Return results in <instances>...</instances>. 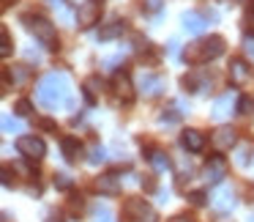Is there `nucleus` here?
Masks as SVG:
<instances>
[{"label": "nucleus", "mask_w": 254, "mask_h": 222, "mask_svg": "<svg viewBox=\"0 0 254 222\" xmlns=\"http://www.w3.org/2000/svg\"><path fill=\"white\" fill-rule=\"evenodd\" d=\"M74 91L71 80L66 72H50L47 77H41L39 88H36V99L47 110H58V107H74Z\"/></svg>", "instance_id": "obj_1"}, {"label": "nucleus", "mask_w": 254, "mask_h": 222, "mask_svg": "<svg viewBox=\"0 0 254 222\" xmlns=\"http://www.w3.org/2000/svg\"><path fill=\"white\" fill-rule=\"evenodd\" d=\"M221 52H224V39H221V36H210V39H202V41H197V44H189L183 58H186L189 63H194V66H202V63L219 58Z\"/></svg>", "instance_id": "obj_2"}, {"label": "nucleus", "mask_w": 254, "mask_h": 222, "mask_svg": "<svg viewBox=\"0 0 254 222\" xmlns=\"http://www.w3.org/2000/svg\"><path fill=\"white\" fill-rule=\"evenodd\" d=\"M25 25H28V30L47 47V50H58V47H61L58 44V30H55V25H52L50 19L28 14V17H25Z\"/></svg>", "instance_id": "obj_3"}, {"label": "nucleus", "mask_w": 254, "mask_h": 222, "mask_svg": "<svg viewBox=\"0 0 254 222\" xmlns=\"http://www.w3.org/2000/svg\"><path fill=\"white\" fill-rule=\"evenodd\" d=\"M123 220L126 222H156V209L148 200L131 198L123 203Z\"/></svg>", "instance_id": "obj_4"}, {"label": "nucleus", "mask_w": 254, "mask_h": 222, "mask_svg": "<svg viewBox=\"0 0 254 222\" xmlns=\"http://www.w3.org/2000/svg\"><path fill=\"white\" fill-rule=\"evenodd\" d=\"M17 151L25 156V159L39 162L41 156L47 154V143L41 137H36V134H22V137H17Z\"/></svg>", "instance_id": "obj_5"}, {"label": "nucleus", "mask_w": 254, "mask_h": 222, "mask_svg": "<svg viewBox=\"0 0 254 222\" xmlns=\"http://www.w3.org/2000/svg\"><path fill=\"white\" fill-rule=\"evenodd\" d=\"M101 19V3L99 0H85L77 11V22L79 28H93L96 22Z\"/></svg>", "instance_id": "obj_6"}, {"label": "nucleus", "mask_w": 254, "mask_h": 222, "mask_svg": "<svg viewBox=\"0 0 254 222\" xmlns=\"http://www.w3.org/2000/svg\"><path fill=\"white\" fill-rule=\"evenodd\" d=\"M112 94H115L118 102H123V105H128V102L134 99V85H131V80H128V74L115 72V77H112Z\"/></svg>", "instance_id": "obj_7"}, {"label": "nucleus", "mask_w": 254, "mask_h": 222, "mask_svg": "<svg viewBox=\"0 0 254 222\" xmlns=\"http://www.w3.org/2000/svg\"><path fill=\"white\" fill-rule=\"evenodd\" d=\"M210 140H213V148L216 151H232V148H235V143H238V134H235V129H232V126H219Z\"/></svg>", "instance_id": "obj_8"}, {"label": "nucleus", "mask_w": 254, "mask_h": 222, "mask_svg": "<svg viewBox=\"0 0 254 222\" xmlns=\"http://www.w3.org/2000/svg\"><path fill=\"white\" fill-rule=\"evenodd\" d=\"M230 80H232V85H238V88L252 80V69H249V63L243 61V58H232L230 61Z\"/></svg>", "instance_id": "obj_9"}, {"label": "nucleus", "mask_w": 254, "mask_h": 222, "mask_svg": "<svg viewBox=\"0 0 254 222\" xmlns=\"http://www.w3.org/2000/svg\"><path fill=\"white\" fill-rule=\"evenodd\" d=\"M181 143L186 151H191V154H199V151H205V134L199 132V129H186V132L181 134Z\"/></svg>", "instance_id": "obj_10"}, {"label": "nucleus", "mask_w": 254, "mask_h": 222, "mask_svg": "<svg viewBox=\"0 0 254 222\" xmlns=\"http://www.w3.org/2000/svg\"><path fill=\"white\" fill-rule=\"evenodd\" d=\"M224 176H227V165L219 159V156H213V159L205 165V181H208V184H219Z\"/></svg>", "instance_id": "obj_11"}, {"label": "nucleus", "mask_w": 254, "mask_h": 222, "mask_svg": "<svg viewBox=\"0 0 254 222\" xmlns=\"http://www.w3.org/2000/svg\"><path fill=\"white\" fill-rule=\"evenodd\" d=\"M61 148H63V156L68 162H77L82 156V143L77 137H61Z\"/></svg>", "instance_id": "obj_12"}, {"label": "nucleus", "mask_w": 254, "mask_h": 222, "mask_svg": "<svg viewBox=\"0 0 254 222\" xmlns=\"http://www.w3.org/2000/svg\"><path fill=\"white\" fill-rule=\"evenodd\" d=\"M96 189L104 192V195H118V192H121V181H118L115 173H107V176L96 178Z\"/></svg>", "instance_id": "obj_13"}, {"label": "nucleus", "mask_w": 254, "mask_h": 222, "mask_svg": "<svg viewBox=\"0 0 254 222\" xmlns=\"http://www.w3.org/2000/svg\"><path fill=\"white\" fill-rule=\"evenodd\" d=\"M139 88H142V94H148V96H156V94H161V88H164V83H161V77H156V74L145 72V74H142V80H139Z\"/></svg>", "instance_id": "obj_14"}, {"label": "nucleus", "mask_w": 254, "mask_h": 222, "mask_svg": "<svg viewBox=\"0 0 254 222\" xmlns=\"http://www.w3.org/2000/svg\"><path fill=\"white\" fill-rule=\"evenodd\" d=\"M123 33H126V22H123V19H115V22H110L107 28H101L99 39L101 41H112V39H118V36H123Z\"/></svg>", "instance_id": "obj_15"}, {"label": "nucleus", "mask_w": 254, "mask_h": 222, "mask_svg": "<svg viewBox=\"0 0 254 222\" xmlns=\"http://www.w3.org/2000/svg\"><path fill=\"white\" fill-rule=\"evenodd\" d=\"M6 80H11L14 85H25L30 80V69L28 66H8L6 69Z\"/></svg>", "instance_id": "obj_16"}, {"label": "nucleus", "mask_w": 254, "mask_h": 222, "mask_svg": "<svg viewBox=\"0 0 254 222\" xmlns=\"http://www.w3.org/2000/svg\"><path fill=\"white\" fill-rule=\"evenodd\" d=\"M183 28L189 30V33H194V36H199L205 30V19L199 17V14H183Z\"/></svg>", "instance_id": "obj_17"}, {"label": "nucleus", "mask_w": 254, "mask_h": 222, "mask_svg": "<svg viewBox=\"0 0 254 222\" xmlns=\"http://www.w3.org/2000/svg\"><path fill=\"white\" fill-rule=\"evenodd\" d=\"M82 91H85V99H88L90 105H96V102H99V91H101V80L99 77H88L85 85H82Z\"/></svg>", "instance_id": "obj_18"}, {"label": "nucleus", "mask_w": 254, "mask_h": 222, "mask_svg": "<svg viewBox=\"0 0 254 222\" xmlns=\"http://www.w3.org/2000/svg\"><path fill=\"white\" fill-rule=\"evenodd\" d=\"M213 206L219 211H230L235 206V198H232V189H219V195L213 198Z\"/></svg>", "instance_id": "obj_19"}, {"label": "nucleus", "mask_w": 254, "mask_h": 222, "mask_svg": "<svg viewBox=\"0 0 254 222\" xmlns=\"http://www.w3.org/2000/svg\"><path fill=\"white\" fill-rule=\"evenodd\" d=\"M230 107H232V94H224L219 102H216V107H213V118H224V115H230Z\"/></svg>", "instance_id": "obj_20"}, {"label": "nucleus", "mask_w": 254, "mask_h": 222, "mask_svg": "<svg viewBox=\"0 0 254 222\" xmlns=\"http://www.w3.org/2000/svg\"><path fill=\"white\" fill-rule=\"evenodd\" d=\"M148 159H150V165H153L156 170H161V173H164V170H170V159H167V154H164V151H150V156H148Z\"/></svg>", "instance_id": "obj_21"}, {"label": "nucleus", "mask_w": 254, "mask_h": 222, "mask_svg": "<svg viewBox=\"0 0 254 222\" xmlns=\"http://www.w3.org/2000/svg\"><path fill=\"white\" fill-rule=\"evenodd\" d=\"M235 110L241 112V115H254V99L252 96H241L235 105Z\"/></svg>", "instance_id": "obj_22"}, {"label": "nucleus", "mask_w": 254, "mask_h": 222, "mask_svg": "<svg viewBox=\"0 0 254 222\" xmlns=\"http://www.w3.org/2000/svg\"><path fill=\"white\" fill-rule=\"evenodd\" d=\"M93 220L96 222H112V211H110V206H104V203H99L93 209Z\"/></svg>", "instance_id": "obj_23"}, {"label": "nucleus", "mask_w": 254, "mask_h": 222, "mask_svg": "<svg viewBox=\"0 0 254 222\" xmlns=\"http://www.w3.org/2000/svg\"><path fill=\"white\" fill-rule=\"evenodd\" d=\"M3 132L6 134L22 132V121H19V118H11V115H3Z\"/></svg>", "instance_id": "obj_24"}, {"label": "nucleus", "mask_w": 254, "mask_h": 222, "mask_svg": "<svg viewBox=\"0 0 254 222\" xmlns=\"http://www.w3.org/2000/svg\"><path fill=\"white\" fill-rule=\"evenodd\" d=\"M14 112H17V115H19V118H28V115H30V112H33V105H30V102H28V99H19V102H17V105H14Z\"/></svg>", "instance_id": "obj_25"}, {"label": "nucleus", "mask_w": 254, "mask_h": 222, "mask_svg": "<svg viewBox=\"0 0 254 222\" xmlns=\"http://www.w3.org/2000/svg\"><path fill=\"white\" fill-rule=\"evenodd\" d=\"M104 159H107V151L101 145H93V151H90V165H101Z\"/></svg>", "instance_id": "obj_26"}, {"label": "nucleus", "mask_w": 254, "mask_h": 222, "mask_svg": "<svg viewBox=\"0 0 254 222\" xmlns=\"http://www.w3.org/2000/svg\"><path fill=\"white\" fill-rule=\"evenodd\" d=\"M183 88H186V91H202L199 77H197V74H189V77H183Z\"/></svg>", "instance_id": "obj_27"}, {"label": "nucleus", "mask_w": 254, "mask_h": 222, "mask_svg": "<svg viewBox=\"0 0 254 222\" xmlns=\"http://www.w3.org/2000/svg\"><path fill=\"white\" fill-rule=\"evenodd\" d=\"M235 165H241V167L249 165V145H241V148L235 151Z\"/></svg>", "instance_id": "obj_28"}, {"label": "nucleus", "mask_w": 254, "mask_h": 222, "mask_svg": "<svg viewBox=\"0 0 254 222\" xmlns=\"http://www.w3.org/2000/svg\"><path fill=\"white\" fill-rule=\"evenodd\" d=\"M0 36H3V47H0V52H3V58H8L11 55V36H8L6 28L0 30Z\"/></svg>", "instance_id": "obj_29"}, {"label": "nucleus", "mask_w": 254, "mask_h": 222, "mask_svg": "<svg viewBox=\"0 0 254 222\" xmlns=\"http://www.w3.org/2000/svg\"><path fill=\"white\" fill-rule=\"evenodd\" d=\"M55 187L58 189H71V178L63 176V173H58V176H55Z\"/></svg>", "instance_id": "obj_30"}, {"label": "nucleus", "mask_w": 254, "mask_h": 222, "mask_svg": "<svg viewBox=\"0 0 254 222\" xmlns=\"http://www.w3.org/2000/svg\"><path fill=\"white\" fill-rule=\"evenodd\" d=\"M189 200H191L194 206H205V200H208V195H205V192H191V195H189Z\"/></svg>", "instance_id": "obj_31"}, {"label": "nucleus", "mask_w": 254, "mask_h": 222, "mask_svg": "<svg viewBox=\"0 0 254 222\" xmlns=\"http://www.w3.org/2000/svg\"><path fill=\"white\" fill-rule=\"evenodd\" d=\"M178 118H181V112H175V110L167 112V110H164V115H161V123H175Z\"/></svg>", "instance_id": "obj_32"}, {"label": "nucleus", "mask_w": 254, "mask_h": 222, "mask_svg": "<svg viewBox=\"0 0 254 222\" xmlns=\"http://www.w3.org/2000/svg\"><path fill=\"white\" fill-rule=\"evenodd\" d=\"M243 50H246L249 58H254V36H246V39H243Z\"/></svg>", "instance_id": "obj_33"}, {"label": "nucleus", "mask_w": 254, "mask_h": 222, "mask_svg": "<svg viewBox=\"0 0 254 222\" xmlns=\"http://www.w3.org/2000/svg\"><path fill=\"white\" fill-rule=\"evenodd\" d=\"M145 8H148V11H159V8H161V0H145Z\"/></svg>", "instance_id": "obj_34"}, {"label": "nucleus", "mask_w": 254, "mask_h": 222, "mask_svg": "<svg viewBox=\"0 0 254 222\" xmlns=\"http://www.w3.org/2000/svg\"><path fill=\"white\" fill-rule=\"evenodd\" d=\"M41 129H47V132H58L55 121H50V118H41Z\"/></svg>", "instance_id": "obj_35"}, {"label": "nucleus", "mask_w": 254, "mask_h": 222, "mask_svg": "<svg viewBox=\"0 0 254 222\" xmlns=\"http://www.w3.org/2000/svg\"><path fill=\"white\" fill-rule=\"evenodd\" d=\"M47 6H52V8H63V3H66V0H44Z\"/></svg>", "instance_id": "obj_36"}, {"label": "nucleus", "mask_w": 254, "mask_h": 222, "mask_svg": "<svg viewBox=\"0 0 254 222\" xmlns=\"http://www.w3.org/2000/svg\"><path fill=\"white\" fill-rule=\"evenodd\" d=\"M3 184H6V187H11V170H8V167L3 170Z\"/></svg>", "instance_id": "obj_37"}, {"label": "nucleus", "mask_w": 254, "mask_h": 222, "mask_svg": "<svg viewBox=\"0 0 254 222\" xmlns=\"http://www.w3.org/2000/svg\"><path fill=\"white\" fill-rule=\"evenodd\" d=\"M172 222H194V220H189V217H175Z\"/></svg>", "instance_id": "obj_38"}, {"label": "nucleus", "mask_w": 254, "mask_h": 222, "mask_svg": "<svg viewBox=\"0 0 254 222\" xmlns=\"http://www.w3.org/2000/svg\"><path fill=\"white\" fill-rule=\"evenodd\" d=\"M47 222H63V220H61V217H55V214H52V217H50V220H47Z\"/></svg>", "instance_id": "obj_39"}, {"label": "nucleus", "mask_w": 254, "mask_h": 222, "mask_svg": "<svg viewBox=\"0 0 254 222\" xmlns=\"http://www.w3.org/2000/svg\"><path fill=\"white\" fill-rule=\"evenodd\" d=\"M3 6H8V0H6V3H3Z\"/></svg>", "instance_id": "obj_40"}, {"label": "nucleus", "mask_w": 254, "mask_h": 222, "mask_svg": "<svg viewBox=\"0 0 254 222\" xmlns=\"http://www.w3.org/2000/svg\"><path fill=\"white\" fill-rule=\"evenodd\" d=\"M249 222H254V217H252V220H249Z\"/></svg>", "instance_id": "obj_41"}]
</instances>
